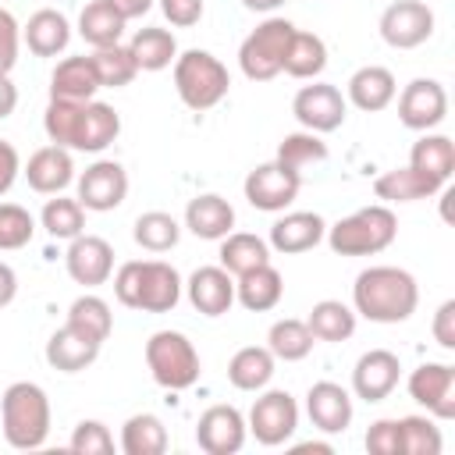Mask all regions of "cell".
<instances>
[{"label":"cell","instance_id":"obj_1","mask_svg":"<svg viewBox=\"0 0 455 455\" xmlns=\"http://www.w3.org/2000/svg\"><path fill=\"white\" fill-rule=\"evenodd\" d=\"M43 132L53 146H64L71 153H103L121 135V114L100 100H50L43 114Z\"/></svg>","mask_w":455,"mask_h":455},{"label":"cell","instance_id":"obj_2","mask_svg":"<svg viewBox=\"0 0 455 455\" xmlns=\"http://www.w3.org/2000/svg\"><path fill=\"white\" fill-rule=\"evenodd\" d=\"M419 306V284L402 267H366L352 284V309L370 323H405Z\"/></svg>","mask_w":455,"mask_h":455},{"label":"cell","instance_id":"obj_3","mask_svg":"<svg viewBox=\"0 0 455 455\" xmlns=\"http://www.w3.org/2000/svg\"><path fill=\"white\" fill-rule=\"evenodd\" d=\"M181 274L164 259H128L114 274V295L128 309L171 313L181 302Z\"/></svg>","mask_w":455,"mask_h":455},{"label":"cell","instance_id":"obj_4","mask_svg":"<svg viewBox=\"0 0 455 455\" xmlns=\"http://www.w3.org/2000/svg\"><path fill=\"white\" fill-rule=\"evenodd\" d=\"M50 398L36 380H14L7 384L4 398H0V427H4V441L18 451H32L43 448L50 437Z\"/></svg>","mask_w":455,"mask_h":455},{"label":"cell","instance_id":"obj_5","mask_svg":"<svg viewBox=\"0 0 455 455\" xmlns=\"http://www.w3.org/2000/svg\"><path fill=\"white\" fill-rule=\"evenodd\" d=\"M395 235H398V217L391 213L387 203H373L334 220L323 238L338 256H377L395 242Z\"/></svg>","mask_w":455,"mask_h":455},{"label":"cell","instance_id":"obj_6","mask_svg":"<svg viewBox=\"0 0 455 455\" xmlns=\"http://www.w3.org/2000/svg\"><path fill=\"white\" fill-rule=\"evenodd\" d=\"M174 89L188 110L203 114L228 96L231 75L220 64V57H213L210 50H185L174 57Z\"/></svg>","mask_w":455,"mask_h":455},{"label":"cell","instance_id":"obj_7","mask_svg":"<svg viewBox=\"0 0 455 455\" xmlns=\"http://www.w3.org/2000/svg\"><path fill=\"white\" fill-rule=\"evenodd\" d=\"M146 366L153 380L167 391H188L203 373L199 352L181 331H156L146 341Z\"/></svg>","mask_w":455,"mask_h":455},{"label":"cell","instance_id":"obj_8","mask_svg":"<svg viewBox=\"0 0 455 455\" xmlns=\"http://www.w3.org/2000/svg\"><path fill=\"white\" fill-rule=\"evenodd\" d=\"M295 25L288 18H263L238 46V68L249 82H270L281 75L284 68V50H288V39H291Z\"/></svg>","mask_w":455,"mask_h":455},{"label":"cell","instance_id":"obj_9","mask_svg":"<svg viewBox=\"0 0 455 455\" xmlns=\"http://www.w3.org/2000/svg\"><path fill=\"white\" fill-rule=\"evenodd\" d=\"M245 427L263 448H277V444L291 441V434L299 427V402L284 387H270L252 402Z\"/></svg>","mask_w":455,"mask_h":455},{"label":"cell","instance_id":"obj_10","mask_svg":"<svg viewBox=\"0 0 455 455\" xmlns=\"http://www.w3.org/2000/svg\"><path fill=\"white\" fill-rule=\"evenodd\" d=\"M291 114L295 121L306 128V132H316V135H327V132H338L348 117V100L341 96L338 85L331 82H316L313 85H302L291 100Z\"/></svg>","mask_w":455,"mask_h":455},{"label":"cell","instance_id":"obj_11","mask_svg":"<svg viewBox=\"0 0 455 455\" xmlns=\"http://www.w3.org/2000/svg\"><path fill=\"white\" fill-rule=\"evenodd\" d=\"M299 188H302V174L281 167L277 160H267V164L252 167V171L245 174V181H242V192H245L249 206H256V210H263V213H281V210H288V206L295 203Z\"/></svg>","mask_w":455,"mask_h":455},{"label":"cell","instance_id":"obj_12","mask_svg":"<svg viewBox=\"0 0 455 455\" xmlns=\"http://www.w3.org/2000/svg\"><path fill=\"white\" fill-rule=\"evenodd\" d=\"M377 28L391 50H416L434 36V11L423 0H395L384 7Z\"/></svg>","mask_w":455,"mask_h":455},{"label":"cell","instance_id":"obj_13","mask_svg":"<svg viewBox=\"0 0 455 455\" xmlns=\"http://www.w3.org/2000/svg\"><path fill=\"white\" fill-rule=\"evenodd\" d=\"M409 398L427 409L434 419H455V366L448 363H419L409 373Z\"/></svg>","mask_w":455,"mask_h":455},{"label":"cell","instance_id":"obj_14","mask_svg":"<svg viewBox=\"0 0 455 455\" xmlns=\"http://www.w3.org/2000/svg\"><path fill=\"white\" fill-rule=\"evenodd\" d=\"M448 117V92L437 78H412L398 96V121L409 132H430Z\"/></svg>","mask_w":455,"mask_h":455},{"label":"cell","instance_id":"obj_15","mask_svg":"<svg viewBox=\"0 0 455 455\" xmlns=\"http://www.w3.org/2000/svg\"><path fill=\"white\" fill-rule=\"evenodd\" d=\"M75 181H78V196L75 199L92 213L117 210L124 203V196H128V171L117 160H96Z\"/></svg>","mask_w":455,"mask_h":455},{"label":"cell","instance_id":"obj_16","mask_svg":"<svg viewBox=\"0 0 455 455\" xmlns=\"http://www.w3.org/2000/svg\"><path fill=\"white\" fill-rule=\"evenodd\" d=\"M64 267H68V277L82 288H100L114 277V245L100 235H78L68 242V252H64Z\"/></svg>","mask_w":455,"mask_h":455},{"label":"cell","instance_id":"obj_17","mask_svg":"<svg viewBox=\"0 0 455 455\" xmlns=\"http://www.w3.org/2000/svg\"><path fill=\"white\" fill-rule=\"evenodd\" d=\"M249 437L245 416L235 405H210L196 423V444L206 455H235Z\"/></svg>","mask_w":455,"mask_h":455},{"label":"cell","instance_id":"obj_18","mask_svg":"<svg viewBox=\"0 0 455 455\" xmlns=\"http://www.w3.org/2000/svg\"><path fill=\"white\" fill-rule=\"evenodd\" d=\"M402 377V363L391 348H370L355 359L352 370V395L363 402H384Z\"/></svg>","mask_w":455,"mask_h":455},{"label":"cell","instance_id":"obj_19","mask_svg":"<svg viewBox=\"0 0 455 455\" xmlns=\"http://www.w3.org/2000/svg\"><path fill=\"white\" fill-rule=\"evenodd\" d=\"M323 235H327V224H323L320 213H313V210H291V213H284V217H277L270 224L267 245L274 252H281V256H299V252L316 249L323 242Z\"/></svg>","mask_w":455,"mask_h":455},{"label":"cell","instance_id":"obj_20","mask_svg":"<svg viewBox=\"0 0 455 455\" xmlns=\"http://www.w3.org/2000/svg\"><path fill=\"white\" fill-rule=\"evenodd\" d=\"M181 288H185L192 309L203 316H224L235 306V277L220 263L217 267H196Z\"/></svg>","mask_w":455,"mask_h":455},{"label":"cell","instance_id":"obj_21","mask_svg":"<svg viewBox=\"0 0 455 455\" xmlns=\"http://www.w3.org/2000/svg\"><path fill=\"white\" fill-rule=\"evenodd\" d=\"M352 395L334 380H316L306 391V416L320 434H345L352 423Z\"/></svg>","mask_w":455,"mask_h":455},{"label":"cell","instance_id":"obj_22","mask_svg":"<svg viewBox=\"0 0 455 455\" xmlns=\"http://www.w3.org/2000/svg\"><path fill=\"white\" fill-rule=\"evenodd\" d=\"M21 174H25V181H28L32 192H39V196H57V192H64V188L75 181L71 149L50 142V146H43V149H36V153L28 156V164L21 167Z\"/></svg>","mask_w":455,"mask_h":455},{"label":"cell","instance_id":"obj_23","mask_svg":"<svg viewBox=\"0 0 455 455\" xmlns=\"http://www.w3.org/2000/svg\"><path fill=\"white\" fill-rule=\"evenodd\" d=\"M395 96H398V82H395L391 68H384V64H366V68L352 71L348 89H345V100L363 114H377V110L391 107Z\"/></svg>","mask_w":455,"mask_h":455},{"label":"cell","instance_id":"obj_24","mask_svg":"<svg viewBox=\"0 0 455 455\" xmlns=\"http://www.w3.org/2000/svg\"><path fill=\"white\" fill-rule=\"evenodd\" d=\"M100 75L92 68V57H64L57 60L53 75H50V100H71V103H85L96 100L100 92Z\"/></svg>","mask_w":455,"mask_h":455},{"label":"cell","instance_id":"obj_25","mask_svg":"<svg viewBox=\"0 0 455 455\" xmlns=\"http://www.w3.org/2000/svg\"><path fill=\"white\" fill-rule=\"evenodd\" d=\"M185 228L203 238V242H220L231 228H235V206L217 196V192H203L196 199H188L185 206Z\"/></svg>","mask_w":455,"mask_h":455},{"label":"cell","instance_id":"obj_26","mask_svg":"<svg viewBox=\"0 0 455 455\" xmlns=\"http://www.w3.org/2000/svg\"><path fill=\"white\" fill-rule=\"evenodd\" d=\"M21 43L36 53V57H57L68 50L71 43V21L53 11V7H39L25 25H21Z\"/></svg>","mask_w":455,"mask_h":455},{"label":"cell","instance_id":"obj_27","mask_svg":"<svg viewBox=\"0 0 455 455\" xmlns=\"http://www.w3.org/2000/svg\"><path fill=\"white\" fill-rule=\"evenodd\" d=\"M444 188L448 185H441L437 178H430L416 167H395V171H384L380 178H373V196L384 203H416V199H430Z\"/></svg>","mask_w":455,"mask_h":455},{"label":"cell","instance_id":"obj_28","mask_svg":"<svg viewBox=\"0 0 455 455\" xmlns=\"http://www.w3.org/2000/svg\"><path fill=\"white\" fill-rule=\"evenodd\" d=\"M100 348H103L100 341H89L85 334H78V331H71L64 323L46 341V363L53 370H60V373H82L100 359Z\"/></svg>","mask_w":455,"mask_h":455},{"label":"cell","instance_id":"obj_29","mask_svg":"<svg viewBox=\"0 0 455 455\" xmlns=\"http://www.w3.org/2000/svg\"><path fill=\"white\" fill-rule=\"evenodd\" d=\"M284 295V277L274 263H263V267H252L245 270L238 281H235V302H242L249 313H267L281 302Z\"/></svg>","mask_w":455,"mask_h":455},{"label":"cell","instance_id":"obj_30","mask_svg":"<svg viewBox=\"0 0 455 455\" xmlns=\"http://www.w3.org/2000/svg\"><path fill=\"white\" fill-rule=\"evenodd\" d=\"M277 373V359L267 345H245L228 363V380L238 391H263Z\"/></svg>","mask_w":455,"mask_h":455},{"label":"cell","instance_id":"obj_31","mask_svg":"<svg viewBox=\"0 0 455 455\" xmlns=\"http://www.w3.org/2000/svg\"><path fill=\"white\" fill-rule=\"evenodd\" d=\"M409 167L437 178L441 185L451 181V171H455V142L448 135H437V132H423L412 149H409Z\"/></svg>","mask_w":455,"mask_h":455},{"label":"cell","instance_id":"obj_32","mask_svg":"<svg viewBox=\"0 0 455 455\" xmlns=\"http://www.w3.org/2000/svg\"><path fill=\"white\" fill-rule=\"evenodd\" d=\"M217 256H220V267L231 277H242L245 270L270 263V245H267V238H259L252 231H228L220 238V252Z\"/></svg>","mask_w":455,"mask_h":455},{"label":"cell","instance_id":"obj_33","mask_svg":"<svg viewBox=\"0 0 455 455\" xmlns=\"http://www.w3.org/2000/svg\"><path fill=\"white\" fill-rule=\"evenodd\" d=\"M128 50H132L139 71H164V68H171L174 57H178V39H174L171 28L146 25V28H139V32L132 36Z\"/></svg>","mask_w":455,"mask_h":455},{"label":"cell","instance_id":"obj_34","mask_svg":"<svg viewBox=\"0 0 455 455\" xmlns=\"http://www.w3.org/2000/svg\"><path fill=\"white\" fill-rule=\"evenodd\" d=\"M171 444L167 427L153 412H135L121 427V451L124 455H164Z\"/></svg>","mask_w":455,"mask_h":455},{"label":"cell","instance_id":"obj_35","mask_svg":"<svg viewBox=\"0 0 455 455\" xmlns=\"http://www.w3.org/2000/svg\"><path fill=\"white\" fill-rule=\"evenodd\" d=\"M306 327L313 331L316 341H348L355 334V309L345 306L341 299H320L309 316H306Z\"/></svg>","mask_w":455,"mask_h":455},{"label":"cell","instance_id":"obj_36","mask_svg":"<svg viewBox=\"0 0 455 455\" xmlns=\"http://www.w3.org/2000/svg\"><path fill=\"white\" fill-rule=\"evenodd\" d=\"M327 68V43L316 32H291L288 50H284V75L291 78H320V71Z\"/></svg>","mask_w":455,"mask_h":455},{"label":"cell","instance_id":"obj_37","mask_svg":"<svg viewBox=\"0 0 455 455\" xmlns=\"http://www.w3.org/2000/svg\"><path fill=\"white\" fill-rule=\"evenodd\" d=\"M68 327L78 331V334H85L89 341H100V345H103V341L110 338V331H114L110 302L100 299V295H92V291L78 295V299L68 306Z\"/></svg>","mask_w":455,"mask_h":455},{"label":"cell","instance_id":"obj_38","mask_svg":"<svg viewBox=\"0 0 455 455\" xmlns=\"http://www.w3.org/2000/svg\"><path fill=\"white\" fill-rule=\"evenodd\" d=\"M124 25H128V21H124L107 0H92V4H85L82 14H78V36H82L92 50L121 43Z\"/></svg>","mask_w":455,"mask_h":455},{"label":"cell","instance_id":"obj_39","mask_svg":"<svg viewBox=\"0 0 455 455\" xmlns=\"http://www.w3.org/2000/svg\"><path fill=\"white\" fill-rule=\"evenodd\" d=\"M316 338L313 331L306 327V320H295V316H284V320H274L270 331H267V348L274 352V359L281 363H299L313 352Z\"/></svg>","mask_w":455,"mask_h":455},{"label":"cell","instance_id":"obj_40","mask_svg":"<svg viewBox=\"0 0 455 455\" xmlns=\"http://www.w3.org/2000/svg\"><path fill=\"white\" fill-rule=\"evenodd\" d=\"M39 224L46 228L50 238L71 242V238H78L85 231V206L78 199H68V196L57 192L53 199H46V206L39 213Z\"/></svg>","mask_w":455,"mask_h":455},{"label":"cell","instance_id":"obj_41","mask_svg":"<svg viewBox=\"0 0 455 455\" xmlns=\"http://www.w3.org/2000/svg\"><path fill=\"white\" fill-rule=\"evenodd\" d=\"M132 238H135V245H142L146 252H167V249L178 245L181 224H178L171 213H164V210H146V213L135 217Z\"/></svg>","mask_w":455,"mask_h":455},{"label":"cell","instance_id":"obj_42","mask_svg":"<svg viewBox=\"0 0 455 455\" xmlns=\"http://www.w3.org/2000/svg\"><path fill=\"white\" fill-rule=\"evenodd\" d=\"M274 160L281 164V167H288V171H295V174H302L306 167H313V164H323L327 160V142L316 135V132H291V135H284L281 142H277V153H274Z\"/></svg>","mask_w":455,"mask_h":455},{"label":"cell","instance_id":"obj_43","mask_svg":"<svg viewBox=\"0 0 455 455\" xmlns=\"http://www.w3.org/2000/svg\"><path fill=\"white\" fill-rule=\"evenodd\" d=\"M89 57H92V68H96L103 89H124V85L135 82V75H139V64H135V57H132V50L121 46V43L100 46V50H92Z\"/></svg>","mask_w":455,"mask_h":455},{"label":"cell","instance_id":"obj_44","mask_svg":"<svg viewBox=\"0 0 455 455\" xmlns=\"http://www.w3.org/2000/svg\"><path fill=\"white\" fill-rule=\"evenodd\" d=\"M398 430H402V455H441L444 448V437L434 416H402Z\"/></svg>","mask_w":455,"mask_h":455},{"label":"cell","instance_id":"obj_45","mask_svg":"<svg viewBox=\"0 0 455 455\" xmlns=\"http://www.w3.org/2000/svg\"><path fill=\"white\" fill-rule=\"evenodd\" d=\"M36 235V220L18 203H0V252L25 249Z\"/></svg>","mask_w":455,"mask_h":455},{"label":"cell","instance_id":"obj_46","mask_svg":"<svg viewBox=\"0 0 455 455\" xmlns=\"http://www.w3.org/2000/svg\"><path fill=\"white\" fill-rule=\"evenodd\" d=\"M68 444L78 455H110L114 451V434L103 419H82V423H75Z\"/></svg>","mask_w":455,"mask_h":455},{"label":"cell","instance_id":"obj_47","mask_svg":"<svg viewBox=\"0 0 455 455\" xmlns=\"http://www.w3.org/2000/svg\"><path fill=\"white\" fill-rule=\"evenodd\" d=\"M366 451L370 455H402V430L398 419H377L366 430Z\"/></svg>","mask_w":455,"mask_h":455},{"label":"cell","instance_id":"obj_48","mask_svg":"<svg viewBox=\"0 0 455 455\" xmlns=\"http://www.w3.org/2000/svg\"><path fill=\"white\" fill-rule=\"evenodd\" d=\"M18 50H21V25L7 7H0V71L4 75H11V68L18 64Z\"/></svg>","mask_w":455,"mask_h":455},{"label":"cell","instance_id":"obj_49","mask_svg":"<svg viewBox=\"0 0 455 455\" xmlns=\"http://www.w3.org/2000/svg\"><path fill=\"white\" fill-rule=\"evenodd\" d=\"M160 11L174 28H192V25H199L206 7H203V0H160Z\"/></svg>","mask_w":455,"mask_h":455},{"label":"cell","instance_id":"obj_50","mask_svg":"<svg viewBox=\"0 0 455 455\" xmlns=\"http://www.w3.org/2000/svg\"><path fill=\"white\" fill-rule=\"evenodd\" d=\"M430 331H434V341H437L441 348H448V352L455 348V299H444V302L437 306Z\"/></svg>","mask_w":455,"mask_h":455},{"label":"cell","instance_id":"obj_51","mask_svg":"<svg viewBox=\"0 0 455 455\" xmlns=\"http://www.w3.org/2000/svg\"><path fill=\"white\" fill-rule=\"evenodd\" d=\"M18 174H21V156H18V149H14L7 139H0V196H7V192L14 188Z\"/></svg>","mask_w":455,"mask_h":455},{"label":"cell","instance_id":"obj_52","mask_svg":"<svg viewBox=\"0 0 455 455\" xmlns=\"http://www.w3.org/2000/svg\"><path fill=\"white\" fill-rule=\"evenodd\" d=\"M14 295H18V274H14V267H11V263H4V259H0V309H4V306H11V302H14Z\"/></svg>","mask_w":455,"mask_h":455},{"label":"cell","instance_id":"obj_53","mask_svg":"<svg viewBox=\"0 0 455 455\" xmlns=\"http://www.w3.org/2000/svg\"><path fill=\"white\" fill-rule=\"evenodd\" d=\"M14 107H18V85L11 82V75H4V71H0V121H4V117H11V114H14Z\"/></svg>","mask_w":455,"mask_h":455},{"label":"cell","instance_id":"obj_54","mask_svg":"<svg viewBox=\"0 0 455 455\" xmlns=\"http://www.w3.org/2000/svg\"><path fill=\"white\" fill-rule=\"evenodd\" d=\"M124 21H132V18H142V14H149V7H153V0H107Z\"/></svg>","mask_w":455,"mask_h":455},{"label":"cell","instance_id":"obj_55","mask_svg":"<svg viewBox=\"0 0 455 455\" xmlns=\"http://www.w3.org/2000/svg\"><path fill=\"white\" fill-rule=\"evenodd\" d=\"M242 4H245L249 11H259V14H274V11H277L284 0H242Z\"/></svg>","mask_w":455,"mask_h":455},{"label":"cell","instance_id":"obj_56","mask_svg":"<svg viewBox=\"0 0 455 455\" xmlns=\"http://www.w3.org/2000/svg\"><path fill=\"white\" fill-rule=\"evenodd\" d=\"M295 451H320V455H331L334 444H327V441H302V444H295Z\"/></svg>","mask_w":455,"mask_h":455}]
</instances>
